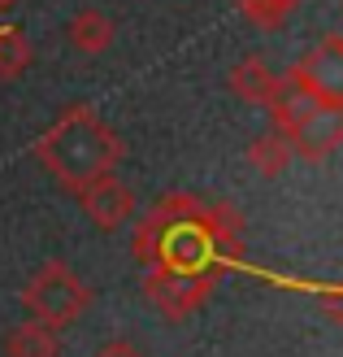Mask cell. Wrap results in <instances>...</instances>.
<instances>
[{
	"mask_svg": "<svg viewBox=\"0 0 343 357\" xmlns=\"http://www.w3.org/2000/svg\"><path fill=\"white\" fill-rule=\"evenodd\" d=\"M244 213L213 201L205 205L191 192H166L139 218L131 248L148 271H226V261L244 253Z\"/></svg>",
	"mask_w": 343,
	"mask_h": 357,
	"instance_id": "obj_1",
	"label": "cell"
},
{
	"mask_svg": "<svg viewBox=\"0 0 343 357\" xmlns=\"http://www.w3.org/2000/svg\"><path fill=\"white\" fill-rule=\"evenodd\" d=\"M230 92L234 96H239V100H248V105H269V96H274L278 92V75H274V70H269L261 57H244L239 66H234L230 70Z\"/></svg>",
	"mask_w": 343,
	"mask_h": 357,
	"instance_id": "obj_10",
	"label": "cell"
},
{
	"mask_svg": "<svg viewBox=\"0 0 343 357\" xmlns=\"http://www.w3.org/2000/svg\"><path fill=\"white\" fill-rule=\"evenodd\" d=\"M234 5H239V13L257 31H278L287 17L300 9V0H234Z\"/></svg>",
	"mask_w": 343,
	"mask_h": 357,
	"instance_id": "obj_14",
	"label": "cell"
},
{
	"mask_svg": "<svg viewBox=\"0 0 343 357\" xmlns=\"http://www.w3.org/2000/svg\"><path fill=\"white\" fill-rule=\"evenodd\" d=\"M79 205L100 231H118L122 222H131V213H135V192L126 188L118 174H104V178H96V183H87L79 192Z\"/></svg>",
	"mask_w": 343,
	"mask_h": 357,
	"instance_id": "obj_6",
	"label": "cell"
},
{
	"mask_svg": "<svg viewBox=\"0 0 343 357\" xmlns=\"http://www.w3.org/2000/svg\"><path fill=\"white\" fill-rule=\"evenodd\" d=\"M35 157L65 192L79 196L87 183H96V178L122 166V139L92 105H70L35 139Z\"/></svg>",
	"mask_w": 343,
	"mask_h": 357,
	"instance_id": "obj_2",
	"label": "cell"
},
{
	"mask_svg": "<svg viewBox=\"0 0 343 357\" xmlns=\"http://www.w3.org/2000/svg\"><path fill=\"white\" fill-rule=\"evenodd\" d=\"M96 357H148V353H143L139 344H131V340H109Z\"/></svg>",
	"mask_w": 343,
	"mask_h": 357,
	"instance_id": "obj_16",
	"label": "cell"
},
{
	"mask_svg": "<svg viewBox=\"0 0 343 357\" xmlns=\"http://www.w3.org/2000/svg\"><path fill=\"white\" fill-rule=\"evenodd\" d=\"M61 353V335L35 323V318H22L17 327L5 331V357H57Z\"/></svg>",
	"mask_w": 343,
	"mask_h": 357,
	"instance_id": "obj_11",
	"label": "cell"
},
{
	"mask_svg": "<svg viewBox=\"0 0 343 357\" xmlns=\"http://www.w3.org/2000/svg\"><path fill=\"white\" fill-rule=\"evenodd\" d=\"M292 149L304 162H326L335 149H343V109L339 105H317V114L292 135Z\"/></svg>",
	"mask_w": 343,
	"mask_h": 357,
	"instance_id": "obj_7",
	"label": "cell"
},
{
	"mask_svg": "<svg viewBox=\"0 0 343 357\" xmlns=\"http://www.w3.org/2000/svg\"><path fill=\"white\" fill-rule=\"evenodd\" d=\"M321 314L330 318V323H339L343 327V288H321Z\"/></svg>",
	"mask_w": 343,
	"mask_h": 357,
	"instance_id": "obj_15",
	"label": "cell"
},
{
	"mask_svg": "<svg viewBox=\"0 0 343 357\" xmlns=\"http://www.w3.org/2000/svg\"><path fill=\"white\" fill-rule=\"evenodd\" d=\"M282 79L304 87L317 105H339V109H343V48H335L330 35L313 52H304Z\"/></svg>",
	"mask_w": 343,
	"mask_h": 357,
	"instance_id": "obj_5",
	"label": "cell"
},
{
	"mask_svg": "<svg viewBox=\"0 0 343 357\" xmlns=\"http://www.w3.org/2000/svg\"><path fill=\"white\" fill-rule=\"evenodd\" d=\"M222 271H148V279H143V296H148V305L170 318V323H183V318H191L196 310L209 301V292L218 288Z\"/></svg>",
	"mask_w": 343,
	"mask_h": 357,
	"instance_id": "obj_4",
	"label": "cell"
},
{
	"mask_svg": "<svg viewBox=\"0 0 343 357\" xmlns=\"http://www.w3.org/2000/svg\"><path fill=\"white\" fill-rule=\"evenodd\" d=\"M265 109H269V122H274L269 131H278V135L292 139V135L304 127V122L317 114V100L304 92V87H296V83H287V79H282V83H278V92L269 96Z\"/></svg>",
	"mask_w": 343,
	"mask_h": 357,
	"instance_id": "obj_8",
	"label": "cell"
},
{
	"mask_svg": "<svg viewBox=\"0 0 343 357\" xmlns=\"http://www.w3.org/2000/svg\"><path fill=\"white\" fill-rule=\"evenodd\" d=\"M292 162H296V149H292V139L278 135V131H265V135H257L248 144V166L261 178H278Z\"/></svg>",
	"mask_w": 343,
	"mask_h": 357,
	"instance_id": "obj_12",
	"label": "cell"
},
{
	"mask_svg": "<svg viewBox=\"0 0 343 357\" xmlns=\"http://www.w3.org/2000/svg\"><path fill=\"white\" fill-rule=\"evenodd\" d=\"M87 301H92L87 283L70 271L65 261H44L40 271L26 279V288H22L26 318H35V323H44L52 331H61V327L74 323V318L87 310Z\"/></svg>",
	"mask_w": 343,
	"mask_h": 357,
	"instance_id": "obj_3",
	"label": "cell"
},
{
	"mask_svg": "<svg viewBox=\"0 0 343 357\" xmlns=\"http://www.w3.org/2000/svg\"><path fill=\"white\" fill-rule=\"evenodd\" d=\"M113 35H118V26H113V17L104 9H79L74 17H70V26H65V40L74 44L79 52H87V57L109 52Z\"/></svg>",
	"mask_w": 343,
	"mask_h": 357,
	"instance_id": "obj_9",
	"label": "cell"
},
{
	"mask_svg": "<svg viewBox=\"0 0 343 357\" xmlns=\"http://www.w3.org/2000/svg\"><path fill=\"white\" fill-rule=\"evenodd\" d=\"M330 40H335V48H343V35H330Z\"/></svg>",
	"mask_w": 343,
	"mask_h": 357,
	"instance_id": "obj_18",
	"label": "cell"
},
{
	"mask_svg": "<svg viewBox=\"0 0 343 357\" xmlns=\"http://www.w3.org/2000/svg\"><path fill=\"white\" fill-rule=\"evenodd\" d=\"M31 61H35V44L26 40L17 26H5L0 31V79H22L26 70H31Z\"/></svg>",
	"mask_w": 343,
	"mask_h": 357,
	"instance_id": "obj_13",
	"label": "cell"
},
{
	"mask_svg": "<svg viewBox=\"0 0 343 357\" xmlns=\"http://www.w3.org/2000/svg\"><path fill=\"white\" fill-rule=\"evenodd\" d=\"M17 5V0H0V9H13Z\"/></svg>",
	"mask_w": 343,
	"mask_h": 357,
	"instance_id": "obj_17",
	"label": "cell"
}]
</instances>
